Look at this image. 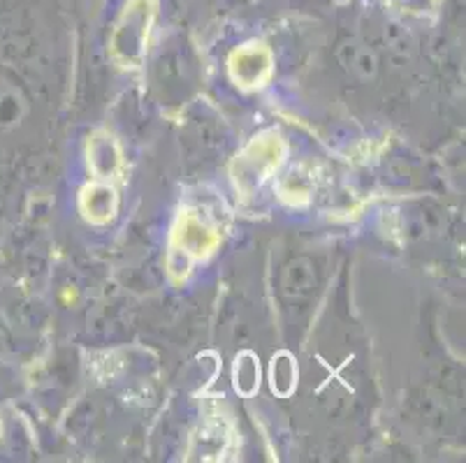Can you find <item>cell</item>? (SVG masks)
<instances>
[{"mask_svg":"<svg viewBox=\"0 0 466 463\" xmlns=\"http://www.w3.org/2000/svg\"><path fill=\"white\" fill-rule=\"evenodd\" d=\"M154 0H128L112 33V54L124 67H137L144 61L154 25Z\"/></svg>","mask_w":466,"mask_h":463,"instance_id":"6da1fadb","label":"cell"},{"mask_svg":"<svg viewBox=\"0 0 466 463\" xmlns=\"http://www.w3.org/2000/svg\"><path fill=\"white\" fill-rule=\"evenodd\" d=\"M218 246V235L214 229L207 227L200 218L186 214L177 223L175 235H172V246H169V262L167 269L169 274L186 278L190 271V265L195 260H205L207 255L214 253Z\"/></svg>","mask_w":466,"mask_h":463,"instance_id":"7a4b0ae2","label":"cell"},{"mask_svg":"<svg viewBox=\"0 0 466 463\" xmlns=\"http://www.w3.org/2000/svg\"><path fill=\"white\" fill-rule=\"evenodd\" d=\"M283 142L277 133L256 137L235 163V184L241 193L251 195L260 188L262 181L281 165Z\"/></svg>","mask_w":466,"mask_h":463,"instance_id":"3957f363","label":"cell"},{"mask_svg":"<svg viewBox=\"0 0 466 463\" xmlns=\"http://www.w3.org/2000/svg\"><path fill=\"white\" fill-rule=\"evenodd\" d=\"M232 79L241 88H260L272 75V54L260 42L241 46L230 58Z\"/></svg>","mask_w":466,"mask_h":463,"instance_id":"277c9868","label":"cell"},{"mask_svg":"<svg viewBox=\"0 0 466 463\" xmlns=\"http://www.w3.org/2000/svg\"><path fill=\"white\" fill-rule=\"evenodd\" d=\"M82 214L91 223L103 225L116 216L118 209V195L112 186L93 184L82 190Z\"/></svg>","mask_w":466,"mask_h":463,"instance_id":"5b68a950","label":"cell"},{"mask_svg":"<svg viewBox=\"0 0 466 463\" xmlns=\"http://www.w3.org/2000/svg\"><path fill=\"white\" fill-rule=\"evenodd\" d=\"M88 165L97 178H107L121 165V151L107 133H97L88 144Z\"/></svg>","mask_w":466,"mask_h":463,"instance_id":"8992f818","label":"cell"},{"mask_svg":"<svg viewBox=\"0 0 466 463\" xmlns=\"http://www.w3.org/2000/svg\"><path fill=\"white\" fill-rule=\"evenodd\" d=\"M232 382H235L237 394L241 397H253L260 388V364L253 352H241L235 359L232 368Z\"/></svg>","mask_w":466,"mask_h":463,"instance_id":"52a82bcc","label":"cell"},{"mask_svg":"<svg viewBox=\"0 0 466 463\" xmlns=\"http://www.w3.org/2000/svg\"><path fill=\"white\" fill-rule=\"evenodd\" d=\"M272 389L279 397H290L298 385V364L290 352H279L272 359Z\"/></svg>","mask_w":466,"mask_h":463,"instance_id":"ba28073f","label":"cell"}]
</instances>
